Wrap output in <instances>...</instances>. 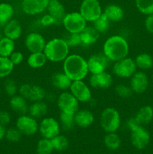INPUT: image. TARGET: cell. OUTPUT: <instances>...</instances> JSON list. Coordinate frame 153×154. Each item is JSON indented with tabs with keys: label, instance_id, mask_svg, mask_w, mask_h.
I'll return each mask as SVG.
<instances>
[{
	"label": "cell",
	"instance_id": "cell-1",
	"mask_svg": "<svg viewBox=\"0 0 153 154\" xmlns=\"http://www.w3.org/2000/svg\"><path fill=\"white\" fill-rule=\"evenodd\" d=\"M63 72L72 81L83 80L88 73L87 60L78 54L68 55L63 63Z\"/></svg>",
	"mask_w": 153,
	"mask_h": 154
},
{
	"label": "cell",
	"instance_id": "cell-2",
	"mask_svg": "<svg viewBox=\"0 0 153 154\" xmlns=\"http://www.w3.org/2000/svg\"><path fill=\"white\" fill-rule=\"evenodd\" d=\"M129 45L124 38L121 35H112L108 38L103 46V54L110 61L116 62L127 57Z\"/></svg>",
	"mask_w": 153,
	"mask_h": 154
},
{
	"label": "cell",
	"instance_id": "cell-3",
	"mask_svg": "<svg viewBox=\"0 0 153 154\" xmlns=\"http://www.w3.org/2000/svg\"><path fill=\"white\" fill-rule=\"evenodd\" d=\"M44 53L47 60L58 63L64 61L68 56L69 47L62 38H55L46 42Z\"/></svg>",
	"mask_w": 153,
	"mask_h": 154
},
{
	"label": "cell",
	"instance_id": "cell-4",
	"mask_svg": "<svg viewBox=\"0 0 153 154\" xmlns=\"http://www.w3.org/2000/svg\"><path fill=\"white\" fill-rule=\"evenodd\" d=\"M100 124L106 133L116 132L121 125L119 112L112 107L106 108L100 116Z\"/></svg>",
	"mask_w": 153,
	"mask_h": 154
},
{
	"label": "cell",
	"instance_id": "cell-5",
	"mask_svg": "<svg viewBox=\"0 0 153 154\" xmlns=\"http://www.w3.org/2000/svg\"><path fill=\"white\" fill-rule=\"evenodd\" d=\"M80 13L86 22H94L103 14L98 0H83L80 7Z\"/></svg>",
	"mask_w": 153,
	"mask_h": 154
},
{
	"label": "cell",
	"instance_id": "cell-6",
	"mask_svg": "<svg viewBox=\"0 0 153 154\" xmlns=\"http://www.w3.org/2000/svg\"><path fill=\"white\" fill-rule=\"evenodd\" d=\"M136 63L134 60L129 57L115 62L112 67V72L116 76L121 78H130L136 72Z\"/></svg>",
	"mask_w": 153,
	"mask_h": 154
},
{
	"label": "cell",
	"instance_id": "cell-7",
	"mask_svg": "<svg viewBox=\"0 0 153 154\" xmlns=\"http://www.w3.org/2000/svg\"><path fill=\"white\" fill-rule=\"evenodd\" d=\"M62 24L67 32L80 34L86 26V20L80 12H71L65 15Z\"/></svg>",
	"mask_w": 153,
	"mask_h": 154
},
{
	"label": "cell",
	"instance_id": "cell-8",
	"mask_svg": "<svg viewBox=\"0 0 153 154\" xmlns=\"http://www.w3.org/2000/svg\"><path fill=\"white\" fill-rule=\"evenodd\" d=\"M57 105L61 112L66 114H74L79 110V101L68 92H63L58 96Z\"/></svg>",
	"mask_w": 153,
	"mask_h": 154
},
{
	"label": "cell",
	"instance_id": "cell-9",
	"mask_svg": "<svg viewBox=\"0 0 153 154\" xmlns=\"http://www.w3.org/2000/svg\"><path fill=\"white\" fill-rule=\"evenodd\" d=\"M38 126L36 119L27 114L20 115L16 121V128L22 135L28 136L34 135L38 131Z\"/></svg>",
	"mask_w": 153,
	"mask_h": 154
},
{
	"label": "cell",
	"instance_id": "cell-10",
	"mask_svg": "<svg viewBox=\"0 0 153 154\" xmlns=\"http://www.w3.org/2000/svg\"><path fill=\"white\" fill-rule=\"evenodd\" d=\"M38 130L43 138L51 140L59 135L60 124L53 117H45L39 124Z\"/></svg>",
	"mask_w": 153,
	"mask_h": 154
},
{
	"label": "cell",
	"instance_id": "cell-11",
	"mask_svg": "<svg viewBox=\"0 0 153 154\" xmlns=\"http://www.w3.org/2000/svg\"><path fill=\"white\" fill-rule=\"evenodd\" d=\"M130 142L138 150L145 149L150 141V134L142 126L130 131Z\"/></svg>",
	"mask_w": 153,
	"mask_h": 154
},
{
	"label": "cell",
	"instance_id": "cell-12",
	"mask_svg": "<svg viewBox=\"0 0 153 154\" xmlns=\"http://www.w3.org/2000/svg\"><path fill=\"white\" fill-rule=\"evenodd\" d=\"M70 93L79 102H88L92 99V92L88 86L81 81H72L70 87Z\"/></svg>",
	"mask_w": 153,
	"mask_h": 154
},
{
	"label": "cell",
	"instance_id": "cell-13",
	"mask_svg": "<svg viewBox=\"0 0 153 154\" xmlns=\"http://www.w3.org/2000/svg\"><path fill=\"white\" fill-rule=\"evenodd\" d=\"M110 60L104 54H96L91 56L88 60V72L92 74H98L106 71Z\"/></svg>",
	"mask_w": 153,
	"mask_h": 154
},
{
	"label": "cell",
	"instance_id": "cell-14",
	"mask_svg": "<svg viewBox=\"0 0 153 154\" xmlns=\"http://www.w3.org/2000/svg\"><path fill=\"white\" fill-rule=\"evenodd\" d=\"M46 41L38 32H31L26 37L25 46L30 53L44 52Z\"/></svg>",
	"mask_w": 153,
	"mask_h": 154
},
{
	"label": "cell",
	"instance_id": "cell-15",
	"mask_svg": "<svg viewBox=\"0 0 153 154\" xmlns=\"http://www.w3.org/2000/svg\"><path fill=\"white\" fill-rule=\"evenodd\" d=\"M50 0H23L22 8L28 15H36L46 10Z\"/></svg>",
	"mask_w": 153,
	"mask_h": 154
},
{
	"label": "cell",
	"instance_id": "cell-16",
	"mask_svg": "<svg viewBox=\"0 0 153 154\" xmlns=\"http://www.w3.org/2000/svg\"><path fill=\"white\" fill-rule=\"evenodd\" d=\"M130 87L134 93L141 94L146 92L148 87V78L143 72H136L130 77Z\"/></svg>",
	"mask_w": 153,
	"mask_h": 154
},
{
	"label": "cell",
	"instance_id": "cell-17",
	"mask_svg": "<svg viewBox=\"0 0 153 154\" xmlns=\"http://www.w3.org/2000/svg\"><path fill=\"white\" fill-rule=\"evenodd\" d=\"M112 75L106 71L98 74H92L89 78L90 85L95 89H108L112 86Z\"/></svg>",
	"mask_w": 153,
	"mask_h": 154
},
{
	"label": "cell",
	"instance_id": "cell-18",
	"mask_svg": "<svg viewBox=\"0 0 153 154\" xmlns=\"http://www.w3.org/2000/svg\"><path fill=\"white\" fill-rule=\"evenodd\" d=\"M46 10L48 14L54 19L56 25L62 24L63 20L67 14L64 5L59 0H50Z\"/></svg>",
	"mask_w": 153,
	"mask_h": 154
},
{
	"label": "cell",
	"instance_id": "cell-19",
	"mask_svg": "<svg viewBox=\"0 0 153 154\" xmlns=\"http://www.w3.org/2000/svg\"><path fill=\"white\" fill-rule=\"evenodd\" d=\"M94 121V114L86 109L78 110L74 114L75 124L80 128H87Z\"/></svg>",
	"mask_w": 153,
	"mask_h": 154
},
{
	"label": "cell",
	"instance_id": "cell-20",
	"mask_svg": "<svg viewBox=\"0 0 153 154\" xmlns=\"http://www.w3.org/2000/svg\"><path fill=\"white\" fill-rule=\"evenodd\" d=\"M80 36L81 39V45L89 46L97 42L100 36V33L93 26H86L80 33Z\"/></svg>",
	"mask_w": 153,
	"mask_h": 154
},
{
	"label": "cell",
	"instance_id": "cell-21",
	"mask_svg": "<svg viewBox=\"0 0 153 154\" xmlns=\"http://www.w3.org/2000/svg\"><path fill=\"white\" fill-rule=\"evenodd\" d=\"M22 32V26L17 20H10L4 25V36L15 41L19 38Z\"/></svg>",
	"mask_w": 153,
	"mask_h": 154
},
{
	"label": "cell",
	"instance_id": "cell-22",
	"mask_svg": "<svg viewBox=\"0 0 153 154\" xmlns=\"http://www.w3.org/2000/svg\"><path fill=\"white\" fill-rule=\"evenodd\" d=\"M10 106L12 111L20 115L26 114L28 112L29 108L27 103V99L21 96L20 95H15L12 96L10 100Z\"/></svg>",
	"mask_w": 153,
	"mask_h": 154
},
{
	"label": "cell",
	"instance_id": "cell-23",
	"mask_svg": "<svg viewBox=\"0 0 153 154\" xmlns=\"http://www.w3.org/2000/svg\"><path fill=\"white\" fill-rule=\"evenodd\" d=\"M51 82L55 88L60 90H66L70 89L72 84V81L64 73L58 72L52 75Z\"/></svg>",
	"mask_w": 153,
	"mask_h": 154
},
{
	"label": "cell",
	"instance_id": "cell-24",
	"mask_svg": "<svg viewBox=\"0 0 153 154\" xmlns=\"http://www.w3.org/2000/svg\"><path fill=\"white\" fill-rule=\"evenodd\" d=\"M110 22H118L124 17V11L117 5H109L105 8L103 12Z\"/></svg>",
	"mask_w": 153,
	"mask_h": 154
},
{
	"label": "cell",
	"instance_id": "cell-25",
	"mask_svg": "<svg viewBox=\"0 0 153 154\" xmlns=\"http://www.w3.org/2000/svg\"><path fill=\"white\" fill-rule=\"evenodd\" d=\"M137 121L142 126L147 125L153 119V108L150 105L142 106L136 111L134 116Z\"/></svg>",
	"mask_w": 153,
	"mask_h": 154
},
{
	"label": "cell",
	"instance_id": "cell-26",
	"mask_svg": "<svg viewBox=\"0 0 153 154\" xmlns=\"http://www.w3.org/2000/svg\"><path fill=\"white\" fill-rule=\"evenodd\" d=\"M47 59L44 52L31 53L27 59V63L32 69H40L45 66Z\"/></svg>",
	"mask_w": 153,
	"mask_h": 154
},
{
	"label": "cell",
	"instance_id": "cell-27",
	"mask_svg": "<svg viewBox=\"0 0 153 154\" xmlns=\"http://www.w3.org/2000/svg\"><path fill=\"white\" fill-rule=\"evenodd\" d=\"M48 106L46 102L43 101L34 102L28 108L30 116L34 118H40L45 116L47 113Z\"/></svg>",
	"mask_w": 153,
	"mask_h": 154
},
{
	"label": "cell",
	"instance_id": "cell-28",
	"mask_svg": "<svg viewBox=\"0 0 153 154\" xmlns=\"http://www.w3.org/2000/svg\"><path fill=\"white\" fill-rule=\"evenodd\" d=\"M136 67L141 70H148L153 66V59L147 53H141L134 59Z\"/></svg>",
	"mask_w": 153,
	"mask_h": 154
},
{
	"label": "cell",
	"instance_id": "cell-29",
	"mask_svg": "<svg viewBox=\"0 0 153 154\" xmlns=\"http://www.w3.org/2000/svg\"><path fill=\"white\" fill-rule=\"evenodd\" d=\"M14 11L13 6L8 3H1L0 4V26H4L13 17Z\"/></svg>",
	"mask_w": 153,
	"mask_h": 154
},
{
	"label": "cell",
	"instance_id": "cell-30",
	"mask_svg": "<svg viewBox=\"0 0 153 154\" xmlns=\"http://www.w3.org/2000/svg\"><path fill=\"white\" fill-rule=\"evenodd\" d=\"M104 143L106 148L116 150L121 145V138L116 132H107L104 138Z\"/></svg>",
	"mask_w": 153,
	"mask_h": 154
},
{
	"label": "cell",
	"instance_id": "cell-31",
	"mask_svg": "<svg viewBox=\"0 0 153 154\" xmlns=\"http://www.w3.org/2000/svg\"><path fill=\"white\" fill-rule=\"evenodd\" d=\"M14 41L12 39L7 37L0 38V56L9 57L14 52Z\"/></svg>",
	"mask_w": 153,
	"mask_h": 154
},
{
	"label": "cell",
	"instance_id": "cell-32",
	"mask_svg": "<svg viewBox=\"0 0 153 154\" xmlns=\"http://www.w3.org/2000/svg\"><path fill=\"white\" fill-rule=\"evenodd\" d=\"M14 65L12 63L9 57L0 56V78L8 76L13 72Z\"/></svg>",
	"mask_w": 153,
	"mask_h": 154
},
{
	"label": "cell",
	"instance_id": "cell-33",
	"mask_svg": "<svg viewBox=\"0 0 153 154\" xmlns=\"http://www.w3.org/2000/svg\"><path fill=\"white\" fill-rule=\"evenodd\" d=\"M93 26L99 33H105L109 30L110 21L103 13L96 20L93 22Z\"/></svg>",
	"mask_w": 153,
	"mask_h": 154
},
{
	"label": "cell",
	"instance_id": "cell-34",
	"mask_svg": "<svg viewBox=\"0 0 153 154\" xmlns=\"http://www.w3.org/2000/svg\"><path fill=\"white\" fill-rule=\"evenodd\" d=\"M60 124L62 128L64 131H70L74 128L75 124L74 122V114H66V113L61 112L59 116Z\"/></svg>",
	"mask_w": 153,
	"mask_h": 154
},
{
	"label": "cell",
	"instance_id": "cell-35",
	"mask_svg": "<svg viewBox=\"0 0 153 154\" xmlns=\"http://www.w3.org/2000/svg\"><path fill=\"white\" fill-rule=\"evenodd\" d=\"M53 150V146L50 139L43 138L38 142L36 147L38 154H51Z\"/></svg>",
	"mask_w": 153,
	"mask_h": 154
},
{
	"label": "cell",
	"instance_id": "cell-36",
	"mask_svg": "<svg viewBox=\"0 0 153 154\" xmlns=\"http://www.w3.org/2000/svg\"><path fill=\"white\" fill-rule=\"evenodd\" d=\"M54 150L58 151H64L68 147V139L64 135H58L51 139Z\"/></svg>",
	"mask_w": 153,
	"mask_h": 154
},
{
	"label": "cell",
	"instance_id": "cell-37",
	"mask_svg": "<svg viewBox=\"0 0 153 154\" xmlns=\"http://www.w3.org/2000/svg\"><path fill=\"white\" fill-rule=\"evenodd\" d=\"M46 93L44 89L42 87L38 85H32L31 90V94L28 100L31 102H38V101H43L46 99Z\"/></svg>",
	"mask_w": 153,
	"mask_h": 154
},
{
	"label": "cell",
	"instance_id": "cell-38",
	"mask_svg": "<svg viewBox=\"0 0 153 154\" xmlns=\"http://www.w3.org/2000/svg\"><path fill=\"white\" fill-rule=\"evenodd\" d=\"M136 6L140 13L145 15L153 14V0H136Z\"/></svg>",
	"mask_w": 153,
	"mask_h": 154
},
{
	"label": "cell",
	"instance_id": "cell-39",
	"mask_svg": "<svg viewBox=\"0 0 153 154\" xmlns=\"http://www.w3.org/2000/svg\"><path fill=\"white\" fill-rule=\"evenodd\" d=\"M62 38L65 42L69 48L81 45V39L79 33H72L66 31Z\"/></svg>",
	"mask_w": 153,
	"mask_h": 154
},
{
	"label": "cell",
	"instance_id": "cell-40",
	"mask_svg": "<svg viewBox=\"0 0 153 154\" xmlns=\"http://www.w3.org/2000/svg\"><path fill=\"white\" fill-rule=\"evenodd\" d=\"M115 92L117 96L123 98V99H128V98L131 97L134 93L130 87L123 85V84H119V85L116 86L115 88Z\"/></svg>",
	"mask_w": 153,
	"mask_h": 154
},
{
	"label": "cell",
	"instance_id": "cell-41",
	"mask_svg": "<svg viewBox=\"0 0 153 154\" xmlns=\"http://www.w3.org/2000/svg\"><path fill=\"white\" fill-rule=\"evenodd\" d=\"M22 134L19 131L17 128H10L6 131L5 138H7L8 141L10 142L16 143L20 141L22 138Z\"/></svg>",
	"mask_w": 153,
	"mask_h": 154
},
{
	"label": "cell",
	"instance_id": "cell-42",
	"mask_svg": "<svg viewBox=\"0 0 153 154\" xmlns=\"http://www.w3.org/2000/svg\"><path fill=\"white\" fill-rule=\"evenodd\" d=\"M4 87L5 93L9 96H10V97L15 96L16 94V93H17L18 90H19L16 83L12 79L6 80Z\"/></svg>",
	"mask_w": 153,
	"mask_h": 154
},
{
	"label": "cell",
	"instance_id": "cell-43",
	"mask_svg": "<svg viewBox=\"0 0 153 154\" xmlns=\"http://www.w3.org/2000/svg\"><path fill=\"white\" fill-rule=\"evenodd\" d=\"M32 85H30L28 84H24L21 85L19 88V93L21 96L25 98L26 99L28 100L31 94V90Z\"/></svg>",
	"mask_w": 153,
	"mask_h": 154
},
{
	"label": "cell",
	"instance_id": "cell-44",
	"mask_svg": "<svg viewBox=\"0 0 153 154\" xmlns=\"http://www.w3.org/2000/svg\"><path fill=\"white\" fill-rule=\"evenodd\" d=\"M23 54L20 52V51H14L9 57V59L14 66H17V65L20 64L22 60H23Z\"/></svg>",
	"mask_w": 153,
	"mask_h": 154
},
{
	"label": "cell",
	"instance_id": "cell-45",
	"mask_svg": "<svg viewBox=\"0 0 153 154\" xmlns=\"http://www.w3.org/2000/svg\"><path fill=\"white\" fill-rule=\"evenodd\" d=\"M10 122V116L8 111H0V124L5 126Z\"/></svg>",
	"mask_w": 153,
	"mask_h": 154
},
{
	"label": "cell",
	"instance_id": "cell-46",
	"mask_svg": "<svg viewBox=\"0 0 153 154\" xmlns=\"http://www.w3.org/2000/svg\"><path fill=\"white\" fill-rule=\"evenodd\" d=\"M40 24L44 26H49L51 25H56L55 20H54L53 18L47 14H45L40 18Z\"/></svg>",
	"mask_w": 153,
	"mask_h": 154
},
{
	"label": "cell",
	"instance_id": "cell-47",
	"mask_svg": "<svg viewBox=\"0 0 153 154\" xmlns=\"http://www.w3.org/2000/svg\"><path fill=\"white\" fill-rule=\"evenodd\" d=\"M145 28L149 33L153 34V14L147 15L146 18L144 22Z\"/></svg>",
	"mask_w": 153,
	"mask_h": 154
},
{
	"label": "cell",
	"instance_id": "cell-48",
	"mask_svg": "<svg viewBox=\"0 0 153 154\" xmlns=\"http://www.w3.org/2000/svg\"><path fill=\"white\" fill-rule=\"evenodd\" d=\"M142 125L137 121V120L136 119V117H130V118L128 119V120L127 121V126L128 127V129H130V131L133 130V129H136V128L139 127V126H141Z\"/></svg>",
	"mask_w": 153,
	"mask_h": 154
},
{
	"label": "cell",
	"instance_id": "cell-49",
	"mask_svg": "<svg viewBox=\"0 0 153 154\" xmlns=\"http://www.w3.org/2000/svg\"><path fill=\"white\" fill-rule=\"evenodd\" d=\"M5 133H6V129L4 128V126L0 124V141L5 136Z\"/></svg>",
	"mask_w": 153,
	"mask_h": 154
},
{
	"label": "cell",
	"instance_id": "cell-50",
	"mask_svg": "<svg viewBox=\"0 0 153 154\" xmlns=\"http://www.w3.org/2000/svg\"><path fill=\"white\" fill-rule=\"evenodd\" d=\"M152 81H153V75H152Z\"/></svg>",
	"mask_w": 153,
	"mask_h": 154
},
{
	"label": "cell",
	"instance_id": "cell-51",
	"mask_svg": "<svg viewBox=\"0 0 153 154\" xmlns=\"http://www.w3.org/2000/svg\"><path fill=\"white\" fill-rule=\"evenodd\" d=\"M152 108H153V105H152Z\"/></svg>",
	"mask_w": 153,
	"mask_h": 154
},
{
	"label": "cell",
	"instance_id": "cell-52",
	"mask_svg": "<svg viewBox=\"0 0 153 154\" xmlns=\"http://www.w3.org/2000/svg\"><path fill=\"white\" fill-rule=\"evenodd\" d=\"M0 91H1V90H0Z\"/></svg>",
	"mask_w": 153,
	"mask_h": 154
},
{
	"label": "cell",
	"instance_id": "cell-53",
	"mask_svg": "<svg viewBox=\"0 0 153 154\" xmlns=\"http://www.w3.org/2000/svg\"></svg>",
	"mask_w": 153,
	"mask_h": 154
}]
</instances>
